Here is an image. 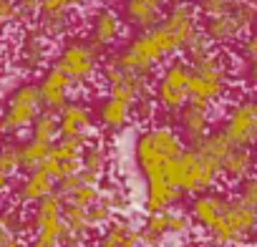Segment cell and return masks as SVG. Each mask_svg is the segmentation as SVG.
I'll return each instance as SVG.
<instances>
[{
    "mask_svg": "<svg viewBox=\"0 0 257 247\" xmlns=\"http://www.w3.org/2000/svg\"><path fill=\"white\" fill-rule=\"evenodd\" d=\"M51 58V41L38 28H26L18 43V63L28 73H43Z\"/></svg>",
    "mask_w": 257,
    "mask_h": 247,
    "instance_id": "18",
    "label": "cell"
},
{
    "mask_svg": "<svg viewBox=\"0 0 257 247\" xmlns=\"http://www.w3.org/2000/svg\"><path fill=\"white\" fill-rule=\"evenodd\" d=\"M13 23H21L18 0H0V28H8Z\"/></svg>",
    "mask_w": 257,
    "mask_h": 247,
    "instance_id": "41",
    "label": "cell"
},
{
    "mask_svg": "<svg viewBox=\"0 0 257 247\" xmlns=\"http://www.w3.org/2000/svg\"><path fill=\"white\" fill-rule=\"evenodd\" d=\"M21 172V154H18V144L16 142H3L0 144V174L6 177H16Z\"/></svg>",
    "mask_w": 257,
    "mask_h": 247,
    "instance_id": "34",
    "label": "cell"
},
{
    "mask_svg": "<svg viewBox=\"0 0 257 247\" xmlns=\"http://www.w3.org/2000/svg\"><path fill=\"white\" fill-rule=\"evenodd\" d=\"M252 242H257V229H254V237H252Z\"/></svg>",
    "mask_w": 257,
    "mask_h": 247,
    "instance_id": "46",
    "label": "cell"
},
{
    "mask_svg": "<svg viewBox=\"0 0 257 247\" xmlns=\"http://www.w3.org/2000/svg\"><path fill=\"white\" fill-rule=\"evenodd\" d=\"M101 199L111 207L113 214L118 212H126L132 207V194H128L118 182H108V184H101Z\"/></svg>",
    "mask_w": 257,
    "mask_h": 247,
    "instance_id": "32",
    "label": "cell"
},
{
    "mask_svg": "<svg viewBox=\"0 0 257 247\" xmlns=\"http://www.w3.org/2000/svg\"><path fill=\"white\" fill-rule=\"evenodd\" d=\"M132 111H134V118H137V121L149 124V121L157 116V101H154V93H152V96L139 98V101L132 106Z\"/></svg>",
    "mask_w": 257,
    "mask_h": 247,
    "instance_id": "39",
    "label": "cell"
},
{
    "mask_svg": "<svg viewBox=\"0 0 257 247\" xmlns=\"http://www.w3.org/2000/svg\"><path fill=\"white\" fill-rule=\"evenodd\" d=\"M58 137H61V134H58V113L43 111V113L36 118V124L31 127V139L43 142V144H56Z\"/></svg>",
    "mask_w": 257,
    "mask_h": 247,
    "instance_id": "30",
    "label": "cell"
},
{
    "mask_svg": "<svg viewBox=\"0 0 257 247\" xmlns=\"http://www.w3.org/2000/svg\"><path fill=\"white\" fill-rule=\"evenodd\" d=\"M194 229V222L187 209H167V212H149L139 227L142 239L152 247H159L167 237H187Z\"/></svg>",
    "mask_w": 257,
    "mask_h": 247,
    "instance_id": "12",
    "label": "cell"
},
{
    "mask_svg": "<svg viewBox=\"0 0 257 247\" xmlns=\"http://www.w3.org/2000/svg\"><path fill=\"white\" fill-rule=\"evenodd\" d=\"M237 76L242 78V83L249 91H257V63H242V68H239Z\"/></svg>",
    "mask_w": 257,
    "mask_h": 247,
    "instance_id": "42",
    "label": "cell"
},
{
    "mask_svg": "<svg viewBox=\"0 0 257 247\" xmlns=\"http://www.w3.org/2000/svg\"><path fill=\"white\" fill-rule=\"evenodd\" d=\"M242 3L244 0H194V8L199 16H204V21H209V18H222L232 13Z\"/></svg>",
    "mask_w": 257,
    "mask_h": 247,
    "instance_id": "33",
    "label": "cell"
},
{
    "mask_svg": "<svg viewBox=\"0 0 257 247\" xmlns=\"http://www.w3.org/2000/svg\"><path fill=\"white\" fill-rule=\"evenodd\" d=\"M18 16L23 26H31L41 18V0H18Z\"/></svg>",
    "mask_w": 257,
    "mask_h": 247,
    "instance_id": "40",
    "label": "cell"
},
{
    "mask_svg": "<svg viewBox=\"0 0 257 247\" xmlns=\"http://www.w3.org/2000/svg\"><path fill=\"white\" fill-rule=\"evenodd\" d=\"M252 152H254V157H257V144H254V149H252Z\"/></svg>",
    "mask_w": 257,
    "mask_h": 247,
    "instance_id": "48",
    "label": "cell"
},
{
    "mask_svg": "<svg viewBox=\"0 0 257 247\" xmlns=\"http://www.w3.org/2000/svg\"><path fill=\"white\" fill-rule=\"evenodd\" d=\"M254 177H257V172H254Z\"/></svg>",
    "mask_w": 257,
    "mask_h": 247,
    "instance_id": "49",
    "label": "cell"
},
{
    "mask_svg": "<svg viewBox=\"0 0 257 247\" xmlns=\"http://www.w3.org/2000/svg\"><path fill=\"white\" fill-rule=\"evenodd\" d=\"M56 194V179L41 167L33 172H26L23 179L13 189V204L18 207H36L41 199Z\"/></svg>",
    "mask_w": 257,
    "mask_h": 247,
    "instance_id": "19",
    "label": "cell"
},
{
    "mask_svg": "<svg viewBox=\"0 0 257 247\" xmlns=\"http://www.w3.org/2000/svg\"><path fill=\"white\" fill-rule=\"evenodd\" d=\"M249 3H252V6H254V8H257V0H249Z\"/></svg>",
    "mask_w": 257,
    "mask_h": 247,
    "instance_id": "47",
    "label": "cell"
},
{
    "mask_svg": "<svg viewBox=\"0 0 257 247\" xmlns=\"http://www.w3.org/2000/svg\"><path fill=\"white\" fill-rule=\"evenodd\" d=\"M189 83H192V66L179 56L164 63L159 71V78L154 81L157 108L169 116L167 124H172V127H174L177 113L189 103Z\"/></svg>",
    "mask_w": 257,
    "mask_h": 247,
    "instance_id": "5",
    "label": "cell"
},
{
    "mask_svg": "<svg viewBox=\"0 0 257 247\" xmlns=\"http://www.w3.org/2000/svg\"><path fill=\"white\" fill-rule=\"evenodd\" d=\"M103 61H106V56L98 48H93L83 36H71L61 46L53 66H58L76 86H88L96 78H101Z\"/></svg>",
    "mask_w": 257,
    "mask_h": 247,
    "instance_id": "8",
    "label": "cell"
},
{
    "mask_svg": "<svg viewBox=\"0 0 257 247\" xmlns=\"http://www.w3.org/2000/svg\"><path fill=\"white\" fill-rule=\"evenodd\" d=\"M88 219H91V227H93V229H103V227H106V224H111L116 217H113L111 207H108L103 199H98V202L88 209Z\"/></svg>",
    "mask_w": 257,
    "mask_h": 247,
    "instance_id": "36",
    "label": "cell"
},
{
    "mask_svg": "<svg viewBox=\"0 0 257 247\" xmlns=\"http://www.w3.org/2000/svg\"><path fill=\"white\" fill-rule=\"evenodd\" d=\"M234 197H237L244 207H249V209H254V212H257V177L252 174L249 179H244L242 184H237Z\"/></svg>",
    "mask_w": 257,
    "mask_h": 247,
    "instance_id": "35",
    "label": "cell"
},
{
    "mask_svg": "<svg viewBox=\"0 0 257 247\" xmlns=\"http://www.w3.org/2000/svg\"><path fill=\"white\" fill-rule=\"evenodd\" d=\"M88 0H41V13L53 16V13H73L76 8L86 6Z\"/></svg>",
    "mask_w": 257,
    "mask_h": 247,
    "instance_id": "37",
    "label": "cell"
},
{
    "mask_svg": "<svg viewBox=\"0 0 257 247\" xmlns=\"http://www.w3.org/2000/svg\"><path fill=\"white\" fill-rule=\"evenodd\" d=\"M202 31L207 33V38L212 41V46H234V43H239L247 36L232 13H227L222 18L204 21V28Z\"/></svg>",
    "mask_w": 257,
    "mask_h": 247,
    "instance_id": "25",
    "label": "cell"
},
{
    "mask_svg": "<svg viewBox=\"0 0 257 247\" xmlns=\"http://www.w3.org/2000/svg\"><path fill=\"white\" fill-rule=\"evenodd\" d=\"M169 6L172 0H121V18L126 28L147 33L162 23Z\"/></svg>",
    "mask_w": 257,
    "mask_h": 247,
    "instance_id": "15",
    "label": "cell"
},
{
    "mask_svg": "<svg viewBox=\"0 0 257 247\" xmlns=\"http://www.w3.org/2000/svg\"><path fill=\"white\" fill-rule=\"evenodd\" d=\"M43 101H41V91L38 83L33 81H23L18 83L8 98L6 106L0 111V137H18L26 129H31L36 118L43 113Z\"/></svg>",
    "mask_w": 257,
    "mask_h": 247,
    "instance_id": "6",
    "label": "cell"
},
{
    "mask_svg": "<svg viewBox=\"0 0 257 247\" xmlns=\"http://www.w3.org/2000/svg\"><path fill=\"white\" fill-rule=\"evenodd\" d=\"M0 247H26L23 237H0Z\"/></svg>",
    "mask_w": 257,
    "mask_h": 247,
    "instance_id": "43",
    "label": "cell"
},
{
    "mask_svg": "<svg viewBox=\"0 0 257 247\" xmlns=\"http://www.w3.org/2000/svg\"><path fill=\"white\" fill-rule=\"evenodd\" d=\"M26 232H28V214L18 204L0 209V237H23Z\"/></svg>",
    "mask_w": 257,
    "mask_h": 247,
    "instance_id": "29",
    "label": "cell"
},
{
    "mask_svg": "<svg viewBox=\"0 0 257 247\" xmlns=\"http://www.w3.org/2000/svg\"><path fill=\"white\" fill-rule=\"evenodd\" d=\"M172 179H174L177 189L182 192V197H197V194L219 189L222 164L214 162L212 157L197 152L194 147H187L174 164Z\"/></svg>",
    "mask_w": 257,
    "mask_h": 247,
    "instance_id": "3",
    "label": "cell"
},
{
    "mask_svg": "<svg viewBox=\"0 0 257 247\" xmlns=\"http://www.w3.org/2000/svg\"><path fill=\"white\" fill-rule=\"evenodd\" d=\"M73 81L58 68V66H48L38 81V91H41V101L46 111L58 113L66 103H71V91H73Z\"/></svg>",
    "mask_w": 257,
    "mask_h": 247,
    "instance_id": "17",
    "label": "cell"
},
{
    "mask_svg": "<svg viewBox=\"0 0 257 247\" xmlns=\"http://www.w3.org/2000/svg\"><path fill=\"white\" fill-rule=\"evenodd\" d=\"M257 172V157L247 147H232L229 154L222 159V182L227 184H242Z\"/></svg>",
    "mask_w": 257,
    "mask_h": 247,
    "instance_id": "23",
    "label": "cell"
},
{
    "mask_svg": "<svg viewBox=\"0 0 257 247\" xmlns=\"http://www.w3.org/2000/svg\"><path fill=\"white\" fill-rule=\"evenodd\" d=\"M212 106H204V103H194L189 101L174 118V129L179 132V137L184 139V144H197L202 142L207 134H212Z\"/></svg>",
    "mask_w": 257,
    "mask_h": 247,
    "instance_id": "16",
    "label": "cell"
},
{
    "mask_svg": "<svg viewBox=\"0 0 257 247\" xmlns=\"http://www.w3.org/2000/svg\"><path fill=\"white\" fill-rule=\"evenodd\" d=\"M199 31V13L192 0H174L167 8L162 23L147 33H137L128 38L121 48L111 51L103 66L118 68L134 76H154V71L177 53L184 51L187 41Z\"/></svg>",
    "mask_w": 257,
    "mask_h": 247,
    "instance_id": "1",
    "label": "cell"
},
{
    "mask_svg": "<svg viewBox=\"0 0 257 247\" xmlns=\"http://www.w3.org/2000/svg\"><path fill=\"white\" fill-rule=\"evenodd\" d=\"M229 197H232V194H227V192H222V189H212V192H204V194L192 197L187 212H189L194 227H199V229L207 232V229L219 219V214L224 212Z\"/></svg>",
    "mask_w": 257,
    "mask_h": 247,
    "instance_id": "21",
    "label": "cell"
},
{
    "mask_svg": "<svg viewBox=\"0 0 257 247\" xmlns=\"http://www.w3.org/2000/svg\"><path fill=\"white\" fill-rule=\"evenodd\" d=\"M66 222H63V199L51 194L41 199L28 214V242L26 247H63Z\"/></svg>",
    "mask_w": 257,
    "mask_h": 247,
    "instance_id": "9",
    "label": "cell"
},
{
    "mask_svg": "<svg viewBox=\"0 0 257 247\" xmlns=\"http://www.w3.org/2000/svg\"><path fill=\"white\" fill-rule=\"evenodd\" d=\"M93 113H96V121H98L101 132H106V134H118L134 121L132 103H126L121 98H113V96H103Z\"/></svg>",
    "mask_w": 257,
    "mask_h": 247,
    "instance_id": "22",
    "label": "cell"
},
{
    "mask_svg": "<svg viewBox=\"0 0 257 247\" xmlns=\"http://www.w3.org/2000/svg\"><path fill=\"white\" fill-rule=\"evenodd\" d=\"M187 149L184 139L172 124H152L134 139V162L144 177V209L167 212L179 207L182 192L177 189L172 174L174 164Z\"/></svg>",
    "mask_w": 257,
    "mask_h": 247,
    "instance_id": "2",
    "label": "cell"
},
{
    "mask_svg": "<svg viewBox=\"0 0 257 247\" xmlns=\"http://www.w3.org/2000/svg\"><path fill=\"white\" fill-rule=\"evenodd\" d=\"M123 31H126V23H123L121 13L113 6H96L86 16V33H83V38L93 48H98L103 56H108L111 48L121 43Z\"/></svg>",
    "mask_w": 257,
    "mask_h": 247,
    "instance_id": "10",
    "label": "cell"
},
{
    "mask_svg": "<svg viewBox=\"0 0 257 247\" xmlns=\"http://www.w3.org/2000/svg\"><path fill=\"white\" fill-rule=\"evenodd\" d=\"M6 71H8V53L0 48V76H3Z\"/></svg>",
    "mask_w": 257,
    "mask_h": 247,
    "instance_id": "44",
    "label": "cell"
},
{
    "mask_svg": "<svg viewBox=\"0 0 257 247\" xmlns=\"http://www.w3.org/2000/svg\"><path fill=\"white\" fill-rule=\"evenodd\" d=\"M11 189V177H6V174H0V194H6Z\"/></svg>",
    "mask_w": 257,
    "mask_h": 247,
    "instance_id": "45",
    "label": "cell"
},
{
    "mask_svg": "<svg viewBox=\"0 0 257 247\" xmlns=\"http://www.w3.org/2000/svg\"><path fill=\"white\" fill-rule=\"evenodd\" d=\"M108 169H111V154H108L106 144L103 142H91L81 154V172L88 179L101 182L108 174Z\"/></svg>",
    "mask_w": 257,
    "mask_h": 247,
    "instance_id": "26",
    "label": "cell"
},
{
    "mask_svg": "<svg viewBox=\"0 0 257 247\" xmlns=\"http://www.w3.org/2000/svg\"><path fill=\"white\" fill-rule=\"evenodd\" d=\"M101 81H103L106 96L121 98V101L132 103V106H134L139 98L154 93V81H152V76L123 73V71L111 68V66H103V71H101Z\"/></svg>",
    "mask_w": 257,
    "mask_h": 247,
    "instance_id": "14",
    "label": "cell"
},
{
    "mask_svg": "<svg viewBox=\"0 0 257 247\" xmlns=\"http://www.w3.org/2000/svg\"><path fill=\"white\" fill-rule=\"evenodd\" d=\"M88 144H91V137H71V139L58 137L56 144L51 147V154H48L43 169H46L56 182L78 174V172H81V154H83V149H86Z\"/></svg>",
    "mask_w": 257,
    "mask_h": 247,
    "instance_id": "13",
    "label": "cell"
},
{
    "mask_svg": "<svg viewBox=\"0 0 257 247\" xmlns=\"http://www.w3.org/2000/svg\"><path fill=\"white\" fill-rule=\"evenodd\" d=\"M229 91H232V78H229V66L222 53L214 51L207 58L192 63L189 101L214 108L229 96Z\"/></svg>",
    "mask_w": 257,
    "mask_h": 247,
    "instance_id": "4",
    "label": "cell"
},
{
    "mask_svg": "<svg viewBox=\"0 0 257 247\" xmlns=\"http://www.w3.org/2000/svg\"><path fill=\"white\" fill-rule=\"evenodd\" d=\"M237 53L242 63H257V28L249 31L239 43H237Z\"/></svg>",
    "mask_w": 257,
    "mask_h": 247,
    "instance_id": "38",
    "label": "cell"
},
{
    "mask_svg": "<svg viewBox=\"0 0 257 247\" xmlns=\"http://www.w3.org/2000/svg\"><path fill=\"white\" fill-rule=\"evenodd\" d=\"M51 147L53 144H43V142H36V139H26L18 144V154H21V172H33V169H41L51 154Z\"/></svg>",
    "mask_w": 257,
    "mask_h": 247,
    "instance_id": "28",
    "label": "cell"
},
{
    "mask_svg": "<svg viewBox=\"0 0 257 247\" xmlns=\"http://www.w3.org/2000/svg\"><path fill=\"white\" fill-rule=\"evenodd\" d=\"M36 28L48 41H68L71 33L76 31V18L73 13H53V16L41 13V18L36 21Z\"/></svg>",
    "mask_w": 257,
    "mask_h": 247,
    "instance_id": "27",
    "label": "cell"
},
{
    "mask_svg": "<svg viewBox=\"0 0 257 247\" xmlns=\"http://www.w3.org/2000/svg\"><path fill=\"white\" fill-rule=\"evenodd\" d=\"M139 242H142L139 227H137L132 219L116 217L111 224H106V227L98 232L93 247H137Z\"/></svg>",
    "mask_w": 257,
    "mask_h": 247,
    "instance_id": "24",
    "label": "cell"
},
{
    "mask_svg": "<svg viewBox=\"0 0 257 247\" xmlns=\"http://www.w3.org/2000/svg\"><path fill=\"white\" fill-rule=\"evenodd\" d=\"M93 121L96 113L86 101L73 98L58 111V134L71 139V137H91L93 132Z\"/></svg>",
    "mask_w": 257,
    "mask_h": 247,
    "instance_id": "20",
    "label": "cell"
},
{
    "mask_svg": "<svg viewBox=\"0 0 257 247\" xmlns=\"http://www.w3.org/2000/svg\"><path fill=\"white\" fill-rule=\"evenodd\" d=\"M254 229H257V212L244 207L232 194L219 219L204 234L209 239V247H239V244L252 242Z\"/></svg>",
    "mask_w": 257,
    "mask_h": 247,
    "instance_id": "7",
    "label": "cell"
},
{
    "mask_svg": "<svg viewBox=\"0 0 257 247\" xmlns=\"http://www.w3.org/2000/svg\"><path fill=\"white\" fill-rule=\"evenodd\" d=\"M209 53H214V46H212V41L207 38V33L199 28V31L187 41V46H184V51H182V58L192 66V63H197V61L207 58Z\"/></svg>",
    "mask_w": 257,
    "mask_h": 247,
    "instance_id": "31",
    "label": "cell"
},
{
    "mask_svg": "<svg viewBox=\"0 0 257 247\" xmlns=\"http://www.w3.org/2000/svg\"><path fill=\"white\" fill-rule=\"evenodd\" d=\"M222 134L232 147L252 149L257 144V101L254 98H237L229 103L222 124Z\"/></svg>",
    "mask_w": 257,
    "mask_h": 247,
    "instance_id": "11",
    "label": "cell"
}]
</instances>
